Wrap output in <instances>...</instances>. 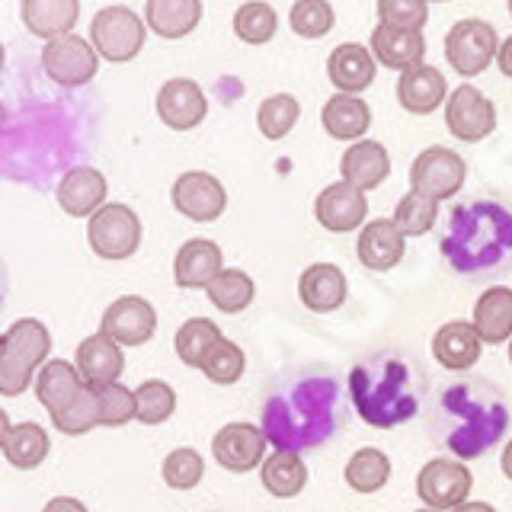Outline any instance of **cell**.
Segmentation results:
<instances>
[{
	"label": "cell",
	"mask_w": 512,
	"mask_h": 512,
	"mask_svg": "<svg viewBox=\"0 0 512 512\" xmlns=\"http://www.w3.org/2000/svg\"><path fill=\"white\" fill-rule=\"evenodd\" d=\"M74 365L90 388H103V384L119 381V375L125 372V356H122V346L116 340H109V336H103V333H93L77 346Z\"/></svg>",
	"instance_id": "24"
},
{
	"label": "cell",
	"mask_w": 512,
	"mask_h": 512,
	"mask_svg": "<svg viewBox=\"0 0 512 512\" xmlns=\"http://www.w3.org/2000/svg\"><path fill=\"white\" fill-rule=\"evenodd\" d=\"M509 16H512V0H509Z\"/></svg>",
	"instance_id": "56"
},
{
	"label": "cell",
	"mask_w": 512,
	"mask_h": 512,
	"mask_svg": "<svg viewBox=\"0 0 512 512\" xmlns=\"http://www.w3.org/2000/svg\"><path fill=\"white\" fill-rule=\"evenodd\" d=\"M404 250H407V237L394 228V221L388 218H378V221H368L365 228L359 231V263L372 272H388L394 269L400 260H404Z\"/></svg>",
	"instance_id": "22"
},
{
	"label": "cell",
	"mask_w": 512,
	"mask_h": 512,
	"mask_svg": "<svg viewBox=\"0 0 512 512\" xmlns=\"http://www.w3.org/2000/svg\"><path fill=\"white\" fill-rule=\"evenodd\" d=\"M327 74H330V84L340 93L359 96L362 90L372 87V80H375V58L365 45L343 42L330 52Z\"/></svg>",
	"instance_id": "20"
},
{
	"label": "cell",
	"mask_w": 512,
	"mask_h": 512,
	"mask_svg": "<svg viewBox=\"0 0 512 512\" xmlns=\"http://www.w3.org/2000/svg\"><path fill=\"white\" fill-rule=\"evenodd\" d=\"M42 512H90L84 503L77 500V496H55V500H48Z\"/></svg>",
	"instance_id": "48"
},
{
	"label": "cell",
	"mask_w": 512,
	"mask_h": 512,
	"mask_svg": "<svg viewBox=\"0 0 512 512\" xmlns=\"http://www.w3.org/2000/svg\"><path fill=\"white\" fill-rule=\"evenodd\" d=\"M301 116V106L292 93H272L260 103V112H256V125H260L263 138L269 141H282L288 132L295 128Z\"/></svg>",
	"instance_id": "41"
},
{
	"label": "cell",
	"mask_w": 512,
	"mask_h": 512,
	"mask_svg": "<svg viewBox=\"0 0 512 512\" xmlns=\"http://www.w3.org/2000/svg\"><path fill=\"white\" fill-rule=\"evenodd\" d=\"M52 356V333L36 317H23L0 333V394L20 397L29 384L32 372L42 368Z\"/></svg>",
	"instance_id": "5"
},
{
	"label": "cell",
	"mask_w": 512,
	"mask_h": 512,
	"mask_svg": "<svg viewBox=\"0 0 512 512\" xmlns=\"http://www.w3.org/2000/svg\"><path fill=\"white\" fill-rule=\"evenodd\" d=\"M368 215L365 192L349 186V183H333L317 196L314 202V218L320 228H327L333 234H349L359 231V224Z\"/></svg>",
	"instance_id": "17"
},
{
	"label": "cell",
	"mask_w": 512,
	"mask_h": 512,
	"mask_svg": "<svg viewBox=\"0 0 512 512\" xmlns=\"http://www.w3.org/2000/svg\"><path fill=\"white\" fill-rule=\"evenodd\" d=\"M432 429L461 461L487 455L509 429V400L484 375H461L445 381L432 407Z\"/></svg>",
	"instance_id": "3"
},
{
	"label": "cell",
	"mask_w": 512,
	"mask_h": 512,
	"mask_svg": "<svg viewBox=\"0 0 512 512\" xmlns=\"http://www.w3.org/2000/svg\"><path fill=\"white\" fill-rule=\"evenodd\" d=\"M260 477H263V487L279 496V500H292L298 496L304 487H308V464L301 461V455L295 452H272L263 468H260Z\"/></svg>",
	"instance_id": "33"
},
{
	"label": "cell",
	"mask_w": 512,
	"mask_h": 512,
	"mask_svg": "<svg viewBox=\"0 0 512 512\" xmlns=\"http://www.w3.org/2000/svg\"><path fill=\"white\" fill-rule=\"evenodd\" d=\"M157 330V311L148 298L122 295L109 304L100 320V333L119 346H144Z\"/></svg>",
	"instance_id": "14"
},
{
	"label": "cell",
	"mask_w": 512,
	"mask_h": 512,
	"mask_svg": "<svg viewBox=\"0 0 512 512\" xmlns=\"http://www.w3.org/2000/svg\"><path fill=\"white\" fill-rule=\"evenodd\" d=\"M109 183L96 167H74L64 180L58 183L55 199L71 218H90L106 205Z\"/></svg>",
	"instance_id": "19"
},
{
	"label": "cell",
	"mask_w": 512,
	"mask_h": 512,
	"mask_svg": "<svg viewBox=\"0 0 512 512\" xmlns=\"http://www.w3.org/2000/svg\"><path fill=\"white\" fill-rule=\"evenodd\" d=\"M496 64H500L503 77H509V80H512V36L500 45V52H496Z\"/></svg>",
	"instance_id": "49"
},
{
	"label": "cell",
	"mask_w": 512,
	"mask_h": 512,
	"mask_svg": "<svg viewBox=\"0 0 512 512\" xmlns=\"http://www.w3.org/2000/svg\"><path fill=\"white\" fill-rule=\"evenodd\" d=\"M474 487L471 471L461 461H426L423 471L416 474V493L429 509H455L461 503H468V493Z\"/></svg>",
	"instance_id": "11"
},
{
	"label": "cell",
	"mask_w": 512,
	"mask_h": 512,
	"mask_svg": "<svg viewBox=\"0 0 512 512\" xmlns=\"http://www.w3.org/2000/svg\"><path fill=\"white\" fill-rule=\"evenodd\" d=\"M13 429V423H10V413L0 407V448H4V442H7V432Z\"/></svg>",
	"instance_id": "50"
},
{
	"label": "cell",
	"mask_w": 512,
	"mask_h": 512,
	"mask_svg": "<svg viewBox=\"0 0 512 512\" xmlns=\"http://www.w3.org/2000/svg\"><path fill=\"white\" fill-rule=\"evenodd\" d=\"M474 330L480 343L500 346L512 340V288L493 285L474 304Z\"/></svg>",
	"instance_id": "28"
},
{
	"label": "cell",
	"mask_w": 512,
	"mask_h": 512,
	"mask_svg": "<svg viewBox=\"0 0 512 512\" xmlns=\"http://www.w3.org/2000/svg\"><path fill=\"white\" fill-rule=\"evenodd\" d=\"M391 480V458L381 448H359L346 464V484L356 493H378Z\"/></svg>",
	"instance_id": "36"
},
{
	"label": "cell",
	"mask_w": 512,
	"mask_h": 512,
	"mask_svg": "<svg viewBox=\"0 0 512 512\" xmlns=\"http://www.w3.org/2000/svg\"><path fill=\"white\" fill-rule=\"evenodd\" d=\"M500 52L496 29L484 20H458L445 36V58L461 77H477Z\"/></svg>",
	"instance_id": "9"
},
{
	"label": "cell",
	"mask_w": 512,
	"mask_h": 512,
	"mask_svg": "<svg viewBox=\"0 0 512 512\" xmlns=\"http://www.w3.org/2000/svg\"><path fill=\"white\" fill-rule=\"evenodd\" d=\"M426 55V39L423 32H407L394 26H378L372 32V58L391 71H410L416 64H423Z\"/></svg>",
	"instance_id": "27"
},
{
	"label": "cell",
	"mask_w": 512,
	"mask_h": 512,
	"mask_svg": "<svg viewBox=\"0 0 512 512\" xmlns=\"http://www.w3.org/2000/svg\"><path fill=\"white\" fill-rule=\"evenodd\" d=\"M378 16L384 26L423 32V26L429 20V7L423 0H378Z\"/></svg>",
	"instance_id": "47"
},
{
	"label": "cell",
	"mask_w": 512,
	"mask_h": 512,
	"mask_svg": "<svg viewBox=\"0 0 512 512\" xmlns=\"http://www.w3.org/2000/svg\"><path fill=\"white\" fill-rule=\"evenodd\" d=\"M279 29V16L263 0H250L240 4L234 13V36L247 45H266Z\"/></svg>",
	"instance_id": "40"
},
{
	"label": "cell",
	"mask_w": 512,
	"mask_h": 512,
	"mask_svg": "<svg viewBox=\"0 0 512 512\" xmlns=\"http://www.w3.org/2000/svg\"><path fill=\"white\" fill-rule=\"evenodd\" d=\"M170 202L183 218L205 224V221H215L224 215V208H228V192H224V186L212 173L186 170L173 180Z\"/></svg>",
	"instance_id": "10"
},
{
	"label": "cell",
	"mask_w": 512,
	"mask_h": 512,
	"mask_svg": "<svg viewBox=\"0 0 512 512\" xmlns=\"http://www.w3.org/2000/svg\"><path fill=\"white\" fill-rule=\"evenodd\" d=\"M160 477H164V484L173 487V490H192L202 484L205 477V461L196 448H173V452L164 458L160 464Z\"/></svg>",
	"instance_id": "44"
},
{
	"label": "cell",
	"mask_w": 512,
	"mask_h": 512,
	"mask_svg": "<svg viewBox=\"0 0 512 512\" xmlns=\"http://www.w3.org/2000/svg\"><path fill=\"white\" fill-rule=\"evenodd\" d=\"M224 269V253L215 240H186L173 256V279L180 288H208L218 272Z\"/></svg>",
	"instance_id": "23"
},
{
	"label": "cell",
	"mask_w": 512,
	"mask_h": 512,
	"mask_svg": "<svg viewBox=\"0 0 512 512\" xmlns=\"http://www.w3.org/2000/svg\"><path fill=\"white\" fill-rule=\"evenodd\" d=\"M42 68L45 74L61 87H80L90 77H96L100 68V55L93 52V45L80 36H61L55 42H45L42 48Z\"/></svg>",
	"instance_id": "13"
},
{
	"label": "cell",
	"mask_w": 512,
	"mask_h": 512,
	"mask_svg": "<svg viewBox=\"0 0 512 512\" xmlns=\"http://www.w3.org/2000/svg\"><path fill=\"white\" fill-rule=\"evenodd\" d=\"M455 512H496V509L487 503H461V506H455Z\"/></svg>",
	"instance_id": "52"
},
{
	"label": "cell",
	"mask_w": 512,
	"mask_h": 512,
	"mask_svg": "<svg viewBox=\"0 0 512 512\" xmlns=\"http://www.w3.org/2000/svg\"><path fill=\"white\" fill-rule=\"evenodd\" d=\"M52 426L61 432V436H84L93 426H100V407H96V388L84 381L68 404H64L58 413H52Z\"/></svg>",
	"instance_id": "37"
},
{
	"label": "cell",
	"mask_w": 512,
	"mask_h": 512,
	"mask_svg": "<svg viewBox=\"0 0 512 512\" xmlns=\"http://www.w3.org/2000/svg\"><path fill=\"white\" fill-rule=\"evenodd\" d=\"M96 407H100V426H125L128 420H135V391H128L119 381L103 384L96 388Z\"/></svg>",
	"instance_id": "46"
},
{
	"label": "cell",
	"mask_w": 512,
	"mask_h": 512,
	"mask_svg": "<svg viewBox=\"0 0 512 512\" xmlns=\"http://www.w3.org/2000/svg\"><path fill=\"white\" fill-rule=\"evenodd\" d=\"M436 215H439V202H432L420 192H407L404 199L397 202L394 208V228L404 234V237H423L432 231V224H436Z\"/></svg>",
	"instance_id": "43"
},
{
	"label": "cell",
	"mask_w": 512,
	"mask_h": 512,
	"mask_svg": "<svg viewBox=\"0 0 512 512\" xmlns=\"http://www.w3.org/2000/svg\"><path fill=\"white\" fill-rule=\"evenodd\" d=\"M340 173H343V183L356 186L362 192L378 189L391 173V154H388V148H384L381 141L362 138V141L352 144V148L343 151Z\"/></svg>",
	"instance_id": "21"
},
{
	"label": "cell",
	"mask_w": 512,
	"mask_h": 512,
	"mask_svg": "<svg viewBox=\"0 0 512 512\" xmlns=\"http://www.w3.org/2000/svg\"><path fill=\"white\" fill-rule=\"evenodd\" d=\"M0 125H4V106H0Z\"/></svg>",
	"instance_id": "54"
},
{
	"label": "cell",
	"mask_w": 512,
	"mask_h": 512,
	"mask_svg": "<svg viewBox=\"0 0 512 512\" xmlns=\"http://www.w3.org/2000/svg\"><path fill=\"white\" fill-rule=\"evenodd\" d=\"M0 71H4V42H0Z\"/></svg>",
	"instance_id": "53"
},
{
	"label": "cell",
	"mask_w": 512,
	"mask_h": 512,
	"mask_svg": "<svg viewBox=\"0 0 512 512\" xmlns=\"http://www.w3.org/2000/svg\"><path fill=\"white\" fill-rule=\"evenodd\" d=\"M20 13L32 36L55 42L61 36H71L80 16V4L77 0H23Z\"/></svg>",
	"instance_id": "29"
},
{
	"label": "cell",
	"mask_w": 512,
	"mask_h": 512,
	"mask_svg": "<svg viewBox=\"0 0 512 512\" xmlns=\"http://www.w3.org/2000/svg\"><path fill=\"white\" fill-rule=\"evenodd\" d=\"M244 349L231 343L228 336H218V340L208 346L205 359H202V372L212 384H237L244 375Z\"/></svg>",
	"instance_id": "42"
},
{
	"label": "cell",
	"mask_w": 512,
	"mask_h": 512,
	"mask_svg": "<svg viewBox=\"0 0 512 512\" xmlns=\"http://www.w3.org/2000/svg\"><path fill=\"white\" fill-rule=\"evenodd\" d=\"M263 452H266V436L256 423H228L212 439L215 461L231 474L253 471L256 464H263Z\"/></svg>",
	"instance_id": "15"
},
{
	"label": "cell",
	"mask_w": 512,
	"mask_h": 512,
	"mask_svg": "<svg viewBox=\"0 0 512 512\" xmlns=\"http://www.w3.org/2000/svg\"><path fill=\"white\" fill-rule=\"evenodd\" d=\"M448 84L439 68L432 64H416V68L404 71L397 80V100L413 116H429L445 103Z\"/></svg>",
	"instance_id": "25"
},
{
	"label": "cell",
	"mask_w": 512,
	"mask_h": 512,
	"mask_svg": "<svg viewBox=\"0 0 512 512\" xmlns=\"http://www.w3.org/2000/svg\"><path fill=\"white\" fill-rule=\"evenodd\" d=\"M416 512H436V509H429V506H426V509H416Z\"/></svg>",
	"instance_id": "55"
},
{
	"label": "cell",
	"mask_w": 512,
	"mask_h": 512,
	"mask_svg": "<svg viewBox=\"0 0 512 512\" xmlns=\"http://www.w3.org/2000/svg\"><path fill=\"white\" fill-rule=\"evenodd\" d=\"M208 301L224 314H240L247 311L256 298V282L247 276L244 269H221L218 276L208 282Z\"/></svg>",
	"instance_id": "35"
},
{
	"label": "cell",
	"mask_w": 512,
	"mask_h": 512,
	"mask_svg": "<svg viewBox=\"0 0 512 512\" xmlns=\"http://www.w3.org/2000/svg\"><path fill=\"white\" fill-rule=\"evenodd\" d=\"M464 176H468V164L464 157L455 154L452 148H426L423 154H416L413 167H410V186L413 192L432 199V202H445L461 192Z\"/></svg>",
	"instance_id": "8"
},
{
	"label": "cell",
	"mask_w": 512,
	"mask_h": 512,
	"mask_svg": "<svg viewBox=\"0 0 512 512\" xmlns=\"http://www.w3.org/2000/svg\"><path fill=\"white\" fill-rule=\"evenodd\" d=\"M32 388H36V397L39 404L48 410V413H58L68 400L84 388V378H80L77 365L74 362H64V359H48L36 381H32Z\"/></svg>",
	"instance_id": "31"
},
{
	"label": "cell",
	"mask_w": 512,
	"mask_h": 512,
	"mask_svg": "<svg viewBox=\"0 0 512 512\" xmlns=\"http://www.w3.org/2000/svg\"><path fill=\"white\" fill-rule=\"evenodd\" d=\"M176 410V391L167 381L151 378L135 388V420L144 426H160L167 423Z\"/></svg>",
	"instance_id": "38"
},
{
	"label": "cell",
	"mask_w": 512,
	"mask_h": 512,
	"mask_svg": "<svg viewBox=\"0 0 512 512\" xmlns=\"http://www.w3.org/2000/svg\"><path fill=\"white\" fill-rule=\"evenodd\" d=\"M349 423L343 381L327 365H301L285 372L263 400V436L279 452H317Z\"/></svg>",
	"instance_id": "1"
},
{
	"label": "cell",
	"mask_w": 512,
	"mask_h": 512,
	"mask_svg": "<svg viewBox=\"0 0 512 512\" xmlns=\"http://www.w3.org/2000/svg\"><path fill=\"white\" fill-rule=\"evenodd\" d=\"M320 122H324L327 135L336 141H362V135L372 128V109L362 96L336 93L320 109Z\"/></svg>",
	"instance_id": "30"
},
{
	"label": "cell",
	"mask_w": 512,
	"mask_h": 512,
	"mask_svg": "<svg viewBox=\"0 0 512 512\" xmlns=\"http://www.w3.org/2000/svg\"><path fill=\"white\" fill-rule=\"evenodd\" d=\"M221 336L218 324L215 320H208V317H189L186 324L176 330V356H180L183 365L189 368H202V359H205V352L208 346H212L215 340Z\"/></svg>",
	"instance_id": "39"
},
{
	"label": "cell",
	"mask_w": 512,
	"mask_h": 512,
	"mask_svg": "<svg viewBox=\"0 0 512 512\" xmlns=\"http://www.w3.org/2000/svg\"><path fill=\"white\" fill-rule=\"evenodd\" d=\"M509 362H512V346H509Z\"/></svg>",
	"instance_id": "57"
},
{
	"label": "cell",
	"mask_w": 512,
	"mask_h": 512,
	"mask_svg": "<svg viewBox=\"0 0 512 512\" xmlns=\"http://www.w3.org/2000/svg\"><path fill=\"white\" fill-rule=\"evenodd\" d=\"M349 394L368 426L394 429L423 410L429 375L413 352L381 346L362 356L349 372Z\"/></svg>",
	"instance_id": "2"
},
{
	"label": "cell",
	"mask_w": 512,
	"mask_h": 512,
	"mask_svg": "<svg viewBox=\"0 0 512 512\" xmlns=\"http://www.w3.org/2000/svg\"><path fill=\"white\" fill-rule=\"evenodd\" d=\"M346 295H349L346 272L333 263H314L298 279V298L314 314H330L336 308H343Z\"/></svg>",
	"instance_id": "18"
},
{
	"label": "cell",
	"mask_w": 512,
	"mask_h": 512,
	"mask_svg": "<svg viewBox=\"0 0 512 512\" xmlns=\"http://www.w3.org/2000/svg\"><path fill=\"white\" fill-rule=\"evenodd\" d=\"M333 7L327 0H298L288 13V23L298 32L301 39H324L333 29Z\"/></svg>",
	"instance_id": "45"
},
{
	"label": "cell",
	"mask_w": 512,
	"mask_h": 512,
	"mask_svg": "<svg viewBox=\"0 0 512 512\" xmlns=\"http://www.w3.org/2000/svg\"><path fill=\"white\" fill-rule=\"evenodd\" d=\"M157 116L173 132H189V128H196L208 116L205 90L189 77L167 80L157 93Z\"/></svg>",
	"instance_id": "16"
},
{
	"label": "cell",
	"mask_w": 512,
	"mask_h": 512,
	"mask_svg": "<svg viewBox=\"0 0 512 512\" xmlns=\"http://www.w3.org/2000/svg\"><path fill=\"white\" fill-rule=\"evenodd\" d=\"M445 125L458 141L477 144L487 135H493L496 106L477 87L461 84L458 90H452V96H448V103H445Z\"/></svg>",
	"instance_id": "12"
},
{
	"label": "cell",
	"mask_w": 512,
	"mask_h": 512,
	"mask_svg": "<svg viewBox=\"0 0 512 512\" xmlns=\"http://www.w3.org/2000/svg\"><path fill=\"white\" fill-rule=\"evenodd\" d=\"M439 250L464 279H493L512 269V208L493 196L458 202L445 218Z\"/></svg>",
	"instance_id": "4"
},
{
	"label": "cell",
	"mask_w": 512,
	"mask_h": 512,
	"mask_svg": "<svg viewBox=\"0 0 512 512\" xmlns=\"http://www.w3.org/2000/svg\"><path fill=\"white\" fill-rule=\"evenodd\" d=\"M480 336L474 324L468 320H448L432 336V356L448 372H468V368L480 359Z\"/></svg>",
	"instance_id": "26"
},
{
	"label": "cell",
	"mask_w": 512,
	"mask_h": 512,
	"mask_svg": "<svg viewBox=\"0 0 512 512\" xmlns=\"http://www.w3.org/2000/svg\"><path fill=\"white\" fill-rule=\"evenodd\" d=\"M500 468H503V474L512 480V439H509V445L503 448V461H500Z\"/></svg>",
	"instance_id": "51"
},
{
	"label": "cell",
	"mask_w": 512,
	"mask_h": 512,
	"mask_svg": "<svg viewBox=\"0 0 512 512\" xmlns=\"http://www.w3.org/2000/svg\"><path fill=\"white\" fill-rule=\"evenodd\" d=\"M144 29L148 26L141 23V16L132 7H122V4L103 7L93 16V26H90L93 52L112 64L132 61L144 45Z\"/></svg>",
	"instance_id": "6"
},
{
	"label": "cell",
	"mask_w": 512,
	"mask_h": 512,
	"mask_svg": "<svg viewBox=\"0 0 512 512\" xmlns=\"http://www.w3.org/2000/svg\"><path fill=\"white\" fill-rule=\"evenodd\" d=\"M144 16L160 39H183L199 26L202 4L199 0H148Z\"/></svg>",
	"instance_id": "32"
},
{
	"label": "cell",
	"mask_w": 512,
	"mask_h": 512,
	"mask_svg": "<svg viewBox=\"0 0 512 512\" xmlns=\"http://www.w3.org/2000/svg\"><path fill=\"white\" fill-rule=\"evenodd\" d=\"M52 452V439H48L45 426L39 423H16L7 432V442H4V458L20 471H32L48 458Z\"/></svg>",
	"instance_id": "34"
},
{
	"label": "cell",
	"mask_w": 512,
	"mask_h": 512,
	"mask_svg": "<svg viewBox=\"0 0 512 512\" xmlns=\"http://www.w3.org/2000/svg\"><path fill=\"white\" fill-rule=\"evenodd\" d=\"M87 240L103 260H128L141 244V218L135 215V208L122 202H106L100 212L90 215Z\"/></svg>",
	"instance_id": "7"
}]
</instances>
